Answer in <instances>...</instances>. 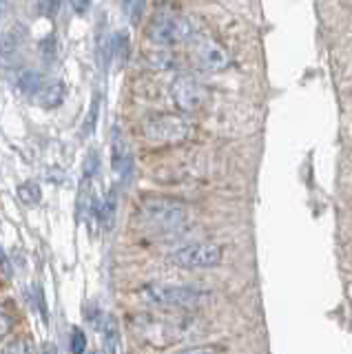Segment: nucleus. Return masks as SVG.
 <instances>
[{"instance_id": "nucleus-20", "label": "nucleus", "mask_w": 352, "mask_h": 354, "mask_svg": "<svg viewBox=\"0 0 352 354\" xmlns=\"http://www.w3.org/2000/svg\"><path fill=\"white\" fill-rule=\"evenodd\" d=\"M69 5L73 7L75 14H84V11H89L91 0H69Z\"/></svg>"}, {"instance_id": "nucleus-13", "label": "nucleus", "mask_w": 352, "mask_h": 354, "mask_svg": "<svg viewBox=\"0 0 352 354\" xmlns=\"http://www.w3.org/2000/svg\"><path fill=\"white\" fill-rule=\"evenodd\" d=\"M113 55L118 58V64H124L129 58V36L122 31L113 36Z\"/></svg>"}, {"instance_id": "nucleus-25", "label": "nucleus", "mask_w": 352, "mask_h": 354, "mask_svg": "<svg viewBox=\"0 0 352 354\" xmlns=\"http://www.w3.org/2000/svg\"><path fill=\"white\" fill-rule=\"evenodd\" d=\"M91 354H100V352H91Z\"/></svg>"}, {"instance_id": "nucleus-19", "label": "nucleus", "mask_w": 352, "mask_h": 354, "mask_svg": "<svg viewBox=\"0 0 352 354\" xmlns=\"http://www.w3.org/2000/svg\"><path fill=\"white\" fill-rule=\"evenodd\" d=\"M124 7L129 11V16H131V22H136L140 20V11H142V0H124Z\"/></svg>"}, {"instance_id": "nucleus-9", "label": "nucleus", "mask_w": 352, "mask_h": 354, "mask_svg": "<svg viewBox=\"0 0 352 354\" xmlns=\"http://www.w3.org/2000/svg\"><path fill=\"white\" fill-rule=\"evenodd\" d=\"M42 73L34 69H23L16 75V88L23 95H38L42 91Z\"/></svg>"}, {"instance_id": "nucleus-11", "label": "nucleus", "mask_w": 352, "mask_h": 354, "mask_svg": "<svg viewBox=\"0 0 352 354\" xmlns=\"http://www.w3.org/2000/svg\"><path fill=\"white\" fill-rule=\"evenodd\" d=\"M64 100V84L62 82H51L42 86V91L38 93V102L45 109H56L62 104Z\"/></svg>"}, {"instance_id": "nucleus-4", "label": "nucleus", "mask_w": 352, "mask_h": 354, "mask_svg": "<svg viewBox=\"0 0 352 354\" xmlns=\"http://www.w3.org/2000/svg\"><path fill=\"white\" fill-rule=\"evenodd\" d=\"M222 259H224V250L217 243H206V241L189 243V246H182L169 254V261L180 266L184 270L215 268V266L222 263Z\"/></svg>"}, {"instance_id": "nucleus-1", "label": "nucleus", "mask_w": 352, "mask_h": 354, "mask_svg": "<svg viewBox=\"0 0 352 354\" xmlns=\"http://www.w3.org/2000/svg\"><path fill=\"white\" fill-rule=\"evenodd\" d=\"M142 299L151 306L195 310L211 301V292L193 286H147L142 290Z\"/></svg>"}, {"instance_id": "nucleus-14", "label": "nucleus", "mask_w": 352, "mask_h": 354, "mask_svg": "<svg viewBox=\"0 0 352 354\" xmlns=\"http://www.w3.org/2000/svg\"><path fill=\"white\" fill-rule=\"evenodd\" d=\"M86 350V337L80 328H73L71 332V354H84Z\"/></svg>"}, {"instance_id": "nucleus-8", "label": "nucleus", "mask_w": 352, "mask_h": 354, "mask_svg": "<svg viewBox=\"0 0 352 354\" xmlns=\"http://www.w3.org/2000/svg\"><path fill=\"white\" fill-rule=\"evenodd\" d=\"M115 210H118V199H115V188H111L104 199L100 202H93V213L95 217L102 221L104 230H111L113 228V221H115Z\"/></svg>"}, {"instance_id": "nucleus-18", "label": "nucleus", "mask_w": 352, "mask_h": 354, "mask_svg": "<svg viewBox=\"0 0 352 354\" xmlns=\"http://www.w3.org/2000/svg\"><path fill=\"white\" fill-rule=\"evenodd\" d=\"M3 354H29V346H27V341L16 339V341L9 343Z\"/></svg>"}, {"instance_id": "nucleus-24", "label": "nucleus", "mask_w": 352, "mask_h": 354, "mask_svg": "<svg viewBox=\"0 0 352 354\" xmlns=\"http://www.w3.org/2000/svg\"><path fill=\"white\" fill-rule=\"evenodd\" d=\"M42 352H45V354H56V346H51V343H47V346L42 348Z\"/></svg>"}, {"instance_id": "nucleus-12", "label": "nucleus", "mask_w": 352, "mask_h": 354, "mask_svg": "<svg viewBox=\"0 0 352 354\" xmlns=\"http://www.w3.org/2000/svg\"><path fill=\"white\" fill-rule=\"evenodd\" d=\"M18 199L23 202L25 206H38L40 199H42V191L36 182H23L18 186Z\"/></svg>"}, {"instance_id": "nucleus-7", "label": "nucleus", "mask_w": 352, "mask_h": 354, "mask_svg": "<svg viewBox=\"0 0 352 354\" xmlns=\"http://www.w3.org/2000/svg\"><path fill=\"white\" fill-rule=\"evenodd\" d=\"M195 60L206 71H224L230 62L226 49L211 38H204L195 44Z\"/></svg>"}, {"instance_id": "nucleus-17", "label": "nucleus", "mask_w": 352, "mask_h": 354, "mask_svg": "<svg viewBox=\"0 0 352 354\" xmlns=\"http://www.w3.org/2000/svg\"><path fill=\"white\" fill-rule=\"evenodd\" d=\"M95 120H98V97L93 100V104L89 109V118L84 120V136H91L95 129Z\"/></svg>"}, {"instance_id": "nucleus-23", "label": "nucleus", "mask_w": 352, "mask_h": 354, "mask_svg": "<svg viewBox=\"0 0 352 354\" xmlns=\"http://www.w3.org/2000/svg\"><path fill=\"white\" fill-rule=\"evenodd\" d=\"M3 268H5V279H7L9 272H12V270H9V259H7V254H3Z\"/></svg>"}, {"instance_id": "nucleus-3", "label": "nucleus", "mask_w": 352, "mask_h": 354, "mask_svg": "<svg viewBox=\"0 0 352 354\" xmlns=\"http://www.w3.org/2000/svg\"><path fill=\"white\" fill-rule=\"evenodd\" d=\"M191 22L184 16L175 14V11H158L156 16L151 18L147 36L153 44H160V47H171V44L184 42L191 36Z\"/></svg>"}, {"instance_id": "nucleus-6", "label": "nucleus", "mask_w": 352, "mask_h": 354, "mask_svg": "<svg viewBox=\"0 0 352 354\" xmlns=\"http://www.w3.org/2000/svg\"><path fill=\"white\" fill-rule=\"evenodd\" d=\"M171 97L184 113L200 111L208 100V88L193 75H178L171 84Z\"/></svg>"}, {"instance_id": "nucleus-15", "label": "nucleus", "mask_w": 352, "mask_h": 354, "mask_svg": "<svg viewBox=\"0 0 352 354\" xmlns=\"http://www.w3.org/2000/svg\"><path fill=\"white\" fill-rule=\"evenodd\" d=\"M58 7H60V0H38V11L42 16H47V18L56 16Z\"/></svg>"}, {"instance_id": "nucleus-5", "label": "nucleus", "mask_w": 352, "mask_h": 354, "mask_svg": "<svg viewBox=\"0 0 352 354\" xmlns=\"http://www.w3.org/2000/svg\"><path fill=\"white\" fill-rule=\"evenodd\" d=\"M191 124L182 115L160 113L145 122V136L153 144H180L189 138Z\"/></svg>"}, {"instance_id": "nucleus-10", "label": "nucleus", "mask_w": 352, "mask_h": 354, "mask_svg": "<svg viewBox=\"0 0 352 354\" xmlns=\"http://www.w3.org/2000/svg\"><path fill=\"white\" fill-rule=\"evenodd\" d=\"M95 328L100 330V335L104 337V343H106V348L109 352H118V341H120V335H118V326H115V321L111 315H98L95 317Z\"/></svg>"}, {"instance_id": "nucleus-21", "label": "nucleus", "mask_w": 352, "mask_h": 354, "mask_svg": "<svg viewBox=\"0 0 352 354\" xmlns=\"http://www.w3.org/2000/svg\"><path fill=\"white\" fill-rule=\"evenodd\" d=\"M173 354H219L215 348H186V350H180V352H173Z\"/></svg>"}, {"instance_id": "nucleus-22", "label": "nucleus", "mask_w": 352, "mask_h": 354, "mask_svg": "<svg viewBox=\"0 0 352 354\" xmlns=\"http://www.w3.org/2000/svg\"><path fill=\"white\" fill-rule=\"evenodd\" d=\"M9 330H12V317L7 315V310H3V330H0L3 332V337H7Z\"/></svg>"}, {"instance_id": "nucleus-2", "label": "nucleus", "mask_w": 352, "mask_h": 354, "mask_svg": "<svg viewBox=\"0 0 352 354\" xmlns=\"http://www.w3.org/2000/svg\"><path fill=\"white\" fill-rule=\"evenodd\" d=\"M138 215L153 230H180L186 224L189 210L178 199L151 197L140 204Z\"/></svg>"}, {"instance_id": "nucleus-16", "label": "nucleus", "mask_w": 352, "mask_h": 354, "mask_svg": "<svg viewBox=\"0 0 352 354\" xmlns=\"http://www.w3.org/2000/svg\"><path fill=\"white\" fill-rule=\"evenodd\" d=\"M149 60L153 66H158V69H169L173 64V58L169 53H149Z\"/></svg>"}]
</instances>
